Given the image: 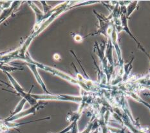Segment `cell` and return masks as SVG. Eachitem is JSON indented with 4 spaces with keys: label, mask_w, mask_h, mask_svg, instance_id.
I'll return each mask as SVG.
<instances>
[{
    "label": "cell",
    "mask_w": 150,
    "mask_h": 133,
    "mask_svg": "<svg viewBox=\"0 0 150 133\" xmlns=\"http://www.w3.org/2000/svg\"><path fill=\"white\" fill-rule=\"evenodd\" d=\"M6 75L8 76V78L11 81V82L12 83L13 87L15 89V90L17 91L18 92V95H20L21 96L23 97V98H25L27 101L30 103L31 105H35L37 104V100L34 99L33 97L32 96V94H30V91L31 90L29 91V92H25L24 91V90L22 89V87L20 86V85L17 82V81H16L14 78H13L11 74H10L8 73H5Z\"/></svg>",
    "instance_id": "1"
},
{
    "label": "cell",
    "mask_w": 150,
    "mask_h": 133,
    "mask_svg": "<svg viewBox=\"0 0 150 133\" xmlns=\"http://www.w3.org/2000/svg\"><path fill=\"white\" fill-rule=\"evenodd\" d=\"M45 105H46V103H45V104H43V103H38V104H36L35 105L32 107L30 109L27 110V111H25L24 112H19V114L16 115L15 116H12V117H8L7 119H6L5 121L11 122L12 121L16 120V119H18L21 117H23L25 116H27L30 114H35V112L37 111V109L44 107L43 106Z\"/></svg>",
    "instance_id": "2"
},
{
    "label": "cell",
    "mask_w": 150,
    "mask_h": 133,
    "mask_svg": "<svg viewBox=\"0 0 150 133\" xmlns=\"http://www.w3.org/2000/svg\"><path fill=\"white\" fill-rule=\"evenodd\" d=\"M27 65H28V66L30 68L32 72L34 73V76H35V78H36V80H37V82H38V83H40V85H41L42 88L43 89V90H45V92H47V93H48V94H49V95H50V93L49 92H48V90L47 89V88H46V86H45L44 83L43 82V80H42L41 78L40 77V75H39L38 71L36 70V65L32 63V62H31L30 63H28Z\"/></svg>",
    "instance_id": "3"
},
{
    "label": "cell",
    "mask_w": 150,
    "mask_h": 133,
    "mask_svg": "<svg viewBox=\"0 0 150 133\" xmlns=\"http://www.w3.org/2000/svg\"><path fill=\"white\" fill-rule=\"evenodd\" d=\"M77 119L78 118H76V119H74V122L69 126V127H68L67 128L64 129L63 131H62L58 133H67L69 131H70V133H78L77 125ZM49 133H52V132H49Z\"/></svg>",
    "instance_id": "4"
},
{
    "label": "cell",
    "mask_w": 150,
    "mask_h": 133,
    "mask_svg": "<svg viewBox=\"0 0 150 133\" xmlns=\"http://www.w3.org/2000/svg\"><path fill=\"white\" fill-rule=\"evenodd\" d=\"M26 101H27V100H26L25 98H23L21 100V102L19 103V104L17 105V107H16V108L14 110V111L12 112V115L10 116V117H12V116H14L17 114H19V112H21V111L23 109V107L25 103H26Z\"/></svg>",
    "instance_id": "5"
},
{
    "label": "cell",
    "mask_w": 150,
    "mask_h": 133,
    "mask_svg": "<svg viewBox=\"0 0 150 133\" xmlns=\"http://www.w3.org/2000/svg\"><path fill=\"white\" fill-rule=\"evenodd\" d=\"M137 5V1H133V3L129 4V5L127 7V17H128L132 14V12L134 11Z\"/></svg>",
    "instance_id": "6"
},
{
    "label": "cell",
    "mask_w": 150,
    "mask_h": 133,
    "mask_svg": "<svg viewBox=\"0 0 150 133\" xmlns=\"http://www.w3.org/2000/svg\"><path fill=\"white\" fill-rule=\"evenodd\" d=\"M0 69H2L4 72L5 73L6 71V73H7V71H14L16 70H21L20 69H18V68H16V67H11V66H8V65H0Z\"/></svg>",
    "instance_id": "7"
},
{
    "label": "cell",
    "mask_w": 150,
    "mask_h": 133,
    "mask_svg": "<svg viewBox=\"0 0 150 133\" xmlns=\"http://www.w3.org/2000/svg\"><path fill=\"white\" fill-rule=\"evenodd\" d=\"M1 86H2V85H0V86H1Z\"/></svg>",
    "instance_id": "8"
}]
</instances>
